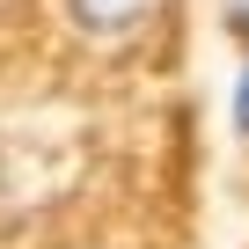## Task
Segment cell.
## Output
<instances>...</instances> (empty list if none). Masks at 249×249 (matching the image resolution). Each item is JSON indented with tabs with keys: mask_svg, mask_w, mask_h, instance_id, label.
<instances>
[{
	"mask_svg": "<svg viewBox=\"0 0 249 249\" xmlns=\"http://www.w3.org/2000/svg\"><path fill=\"white\" fill-rule=\"evenodd\" d=\"M161 8H169V0H59L66 30L88 37V44H124V37H140Z\"/></svg>",
	"mask_w": 249,
	"mask_h": 249,
	"instance_id": "cell-1",
	"label": "cell"
},
{
	"mask_svg": "<svg viewBox=\"0 0 249 249\" xmlns=\"http://www.w3.org/2000/svg\"><path fill=\"white\" fill-rule=\"evenodd\" d=\"M227 117H234V132L249 140V66H242V81H234V103H227Z\"/></svg>",
	"mask_w": 249,
	"mask_h": 249,
	"instance_id": "cell-2",
	"label": "cell"
},
{
	"mask_svg": "<svg viewBox=\"0 0 249 249\" xmlns=\"http://www.w3.org/2000/svg\"><path fill=\"white\" fill-rule=\"evenodd\" d=\"M220 22H227V30L249 44V0H220Z\"/></svg>",
	"mask_w": 249,
	"mask_h": 249,
	"instance_id": "cell-3",
	"label": "cell"
},
{
	"mask_svg": "<svg viewBox=\"0 0 249 249\" xmlns=\"http://www.w3.org/2000/svg\"><path fill=\"white\" fill-rule=\"evenodd\" d=\"M0 198H8V161H0Z\"/></svg>",
	"mask_w": 249,
	"mask_h": 249,
	"instance_id": "cell-4",
	"label": "cell"
}]
</instances>
